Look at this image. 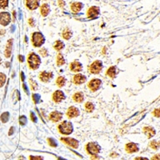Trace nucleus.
Listing matches in <instances>:
<instances>
[{"label":"nucleus","instance_id":"f257e3e1","mask_svg":"<svg viewBox=\"0 0 160 160\" xmlns=\"http://www.w3.org/2000/svg\"><path fill=\"white\" fill-rule=\"evenodd\" d=\"M27 63H28L29 67L31 70H37L41 64V59L38 54H36L34 52H31L28 54Z\"/></svg>","mask_w":160,"mask_h":160},{"label":"nucleus","instance_id":"f03ea898","mask_svg":"<svg viewBox=\"0 0 160 160\" xmlns=\"http://www.w3.org/2000/svg\"><path fill=\"white\" fill-rule=\"evenodd\" d=\"M58 129L61 134H65V135H69L74 131V127L72 123L70 122L63 121L61 122L60 124L58 126Z\"/></svg>","mask_w":160,"mask_h":160},{"label":"nucleus","instance_id":"7ed1b4c3","mask_svg":"<svg viewBox=\"0 0 160 160\" xmlns=\"http://www.w3.org/2000/svg\"><path fill=\"white\" fill-rule=\"evenodd\" d=\"M31 42L35 47H40L44 43L45 38L41 32H34L31 36Z\"/></svg>","mask_w":160,"mask_h":160},{"label":"nucleus","instance_id":"20e7f679","mask_svg":"<svg viewBox=\"0 0 160 160\" xmlns=\"http://www.w3.org/2000/svg\"><path fill=\"white\" fill-rule=\"evenodd\" d=\"M86 150L87 151V153L91 154L92 156L93 155L95 156V155H97L100 152L101 147H99L96 143H89L86 144Z\"/></svg>","mask_w":160,"mask_h":160},{"label":"nucleus","instance_id":"39448f33","mask_svg":"<svg viewBox=\"0 0 160 160\" xmlns=\"http://www.w3.org/2000/svg\"><path fill=\"white\" fill-rule=\"evenodd\" d=\"M102 70V63L100 60H95L90 64L89 67V71L94 74H98Z\"/></svg>","mask_w":160,"mask_h":160},{"label":"nucleus","instance_id":"423d86ee","mask_svg":"<svg viewBox=\"0 0 160 160\" xmlns=\"http://www.w3.org/2000/svg\"><path fill=\"white\" fill-rule=\"evenodd\" d=\"M60 140L65 144H67V145L70 146L72 148H74V149H77L79 147V141L76 140L75 138H73L62 137L60 138Z\"/></svg>","mask_w":160,"mask_h":160},{"label":"nucleus","instance_id":"0eeeda50","mask_svg":"<svg viewBox=\"0 0 160 160\" xmlns=\"http://www.w3.org/2000/svg\"><path fill=\"white\" fill-rule=\"evenodd\" d=\"M101 85H102V81L101 80L99 79H91L89 82L88 87H89L91 91L95 92L100 88Z\"/></svg>","mask_w":160,"mask_h":160},{"label":"nucleus","instance_id":"6e6552de","mask_svg":"<svg viewBox=\"0 0 160 160\" xmlns=\"http://www.w3.org/2000/svg\"><path fill=\"white\" fill-rule=\"evenodd\" d=\"M10 22V14L6 11L0 12V24L3 26H6Z\"/></svg>","mask_w":160,"mask_h":160},{"label":"nucleus","instance_id":"1a4fd4ad","mask_svg":"<svg viewBox=\"0 0 160 160\" xmlns=\"http://www.w3.org/2000/svg\"><path fill=\"white\" fill-rule=\"evenodd\" d=\"M52 99H53V101L54 102H61L63 100L65 99V95H64V93L62 91V90H58L56 91H54V94H53V95H52Z\"/></svg>","mask_w":160,"mask_h":160},{"label":"nucleus","instance_id":"9d476101","mask_svg":"<svg viewBox=\"0 0 160 160\" xmlns=\"http://www.w3.org/2000/svg\"><path fill=\"white\" fill-rule=\"evenodd\" d=\"M99 13H100V10H99V6H90L88 9L87 12H86V16L88 18H95V17H97L99 15Z\"/></svg>","mask_w":160,"mask_h":160},{"label":"nucleus","instance_id":"9b49d317","mask_svg":"<svg viewBox=\"0 0 160 160\" xmlns=\"http://www.w3.org/2000/svg\"><path fill=\"white\" fill-rule=\"evenodd\" d=\"M80 112L79 110L75 107V106H70L68 110L67 111V116L69 118H75V117H78L79 115Z\"/></svg>","mask_w":160,"mask_h":160},{"label":"nucleus","instance_id":"f8f14e48","mask_svg":"<svg viewBox=\"0 0 160 160\" xmlns=\"http://www.w3.org/2000/svg\"><path fill=\"white\" fill-rule=\"evenodd\" d=\"M70 69L72 72L78 73L83 70V65L82 63H80L79 61L75 60L70 64Z\"/></svg>","mask_w":160,"mask_h":160},{"label":"nucleus","instance_id":"ddd939ff","mask_svg":"<svg viewBox=\"0 0 160 160\" xmlns=\"http://www.w3.org/2000/svg\"><path fill=\"white\" fill-rule=\"evenodd\" d=\"M53 78V74L47 71H42L39 74V79L43 83H48Z\"/></svg>","mask_w":160,"mask_h":160},{"label":"nucleus","instance_id":"4468645a","mask_svg":"<svg viewBox=\"0 0 160 160\" xmlns=\"http://www.w3.org/2000/svg\"><path fill=\"white\" fill-rule=\"evenodd\" d=\"M86 81V77L82 74H76L73 77V83L76 85L83 84Z\"/></svg>","mask_w":160,"mask_h":160},{"label":"nucleus","instance_id":"2eb2a0df","mask_svg":"<svg viewBox=\"0 0 160 160\" xmlns=\"http://www.w3.org/2000/svg\"><path fill=\"white\" fill-rule=\"evenodd\" d=\"M125 150L129 154L135 153V152L138 151V147L137 146V144L134 143H129L126 144Z\"/></svg>","mask_w":160,"mask_h":160},{"label":"nucleus","instance_id":"dca6fc26","mask_svg":"<svg viewBox=\"0 0 160 160\" xmlns=\"http://www.w3.org/2000/svg\"><path fill=\"white\" fill-rule=\"evenodd\" d=\"M49 118H50L53 122H57L60 121L61 119L63 118V114L60 113L59 111H52L51 114L49 115Z\"/></svg>","mask_w":160,"mask_h":160},{"label":"nucleus","instance_id":"f3484780","mask_svg":"<svg viewBox=\"0 0 160 160\" xmlns=\"http://www.w3.org/2000/svg\"><path fill=\"white\" fill-rule=\"evenodd\" d=\"M12 47H13V39L10 38L7 41L6 43V49L4 51V54H5V57L10 58L11 55V51H12Z\"/></svg>","mask_w":160,"mask_h":160},{"label":"nucleus","instance_id":"a211bd4d","mask_svg":"<svg viewBox=\"0 0 160 160\" xmlns=\"http://www.w3.org/2000/svg\"><path fill=\"white\" fill-rule=\"evenodd\" d=\"M83 5L82 3H72L70 4V10L73 13H79L81 11V10L83 9Z\"/></svg>","mask_w":160,"mask_h":160},{"label":"nucleus","instance_id":"6ab92c4d","mask_svg":"<svg viewBox=\"0 0 160 160\" xmlns=\"http://www.w3.org/2000/svg\"><path fill=\"white\" fill-rule=\"evenodd\" d=\"M143 132L146 134L147 138H152L155 134V130L152 127H144L143 128Z\"/></svg>","mask_w":160,"mask_h":160},{"label":"nucleus","instance_id":"aec40b11","mask_svg":"<svg viewBox=\"0 0 160 160\" xmlns=\"http://www.w3.org/2000/svg\"><path fill=\"white\" fill-rule=\"evenodd\" d=\"M26 7L31 10H36L39 6V2L38 1H35V0H30V1H26Z\"/></svg>","mask_w":160,"mask_h":160},{"label":"nucleus","instance_id":"412c9836","mask_svg":"<svg viewBox=\"0 0 160 160\" xmlns=\"http://www.w3.org/2000/svg\"><path fill=\"white\" fill-rule=\"evenodd\" d=\"M51 11L50 10V6L47 3H43L41 6H40V14L42 17H47L49 15V13Z\"/></svg>","mask_w":160,"mask_h":160},{"label":"nucleus","instance_id":"4be33fe9","mask_svg":"<svg viewBox=\"0 0 160 160\" xmlns=\"http://www.w3.org/2000/svg\"><path fill=\"white\" fill-rule=\"evenodd\" d=\"M72 99L74 102L80 103V102H83V100H84V95L83 92L74 93L72 96Z\"/></svg>","mask_w":160,"mask_h":160},{"label":"nucleus","instance_id":"5701e85b","mask_svg":"<svg viewBox=\"0 0 160 160\" xmlns=\"http://www.w3.org/2000/svg\"><path fill=\"white\" fill-rule=\"evenodd\" d=\"M116 74H117L116 67H111L108 70H106V75L110 77L111 79H115Z\"/></svg>","mask_w":160,"mask_h":160},{"label":"nucleus","instance_id":"b1692460","mask_svg":"<svg viewBox=\"0 0 160 160\" xmlns=\"http://www.w3.org/2000/svg\"><path fill=\"white\" fill-rule=\"evenodd\" d=\"M53 47H54V49H55L57 51H60L61 50L63 49L64 47H65V45H64L63 42L62 41H60V40H57V41L54 42V44Z\"/></svg>","mask_w":160,"mask_h":160},{"label":"nucleus","instance_id":"393cba45","mask_svg":"<svg viewBox=\"0 0 160 160\" xmlns=\"http://www.w3.org/2000/svg\"><path fill=\"white\" fill-rule=\"evenodd\" d=\"M72 36V31L69 28H66L63 31V37L66 40H69Z\"/></svg>","mask_w":160,"mask_h":160},{"label":"nucleus","instance_id":"a878e982","mask_svg":"<svg viewBox=\"0 0 160 160\" xmlns=\"http://www.w3.org/2000/svg\"><path fill=\"white\" fill-rule=\"evenodd\" d=\"M66 79L63 76H58L56 79V84L58 87H63L66 84Z\"/></svg>","mask_w":160,"mask_h":160},{"label":"nucleus","instance_id":"bb28decb","mask_svg":"<svg viewBox=\"0 0 160 160\" xmlns=\"http://www.w3.org/2000/svg\"><path fill=\"white\" fill-rule=\"evenodd\" d=\"M149 146H150V148L153 149V150H158L160 147V142L159 141L152 140L151 142H150Z\"/></svg>","mask_w":160,"mask_h":160},{"label":"nucleus","instance_id":"cd10ccee","mask_svg":"<svg viewBox=\"0 0 160 160\" xmlns=\"http://www.w3.org/2000/svg\"><path fill=\"white\" fill-rule=\"evenodd\" d=\"M56 62H57V65L58 67H61L65 64V59H64V57L63 56L62 54H58L57 58H56Z\"/></svg>","mask_w":160,"mask_h":160},{"label":"nucleus","instance_id":"c85d7f7f","mask_svg":"<svg viewBox=\"0 0 160 160\" xmlns=\"http://www.w3.org/2000/svg\"><path fill=\"white\" fill-rule=\"evenodd\" d=\"M85 110L86 112L88 113H91V112L95 110V105L93 104L92 102H87L85 103Z\"/></svg>","mask_w":160,"mask_h":160},{"label":"nucleus","instance_id":"c756f323","mask_svg":"<svg viewBox=\"0 0 160 160\" xmlns=\"http://www.w3.org/2000/svg\"><path fill=\"white\" fill-rule=\"evenodd\" d=\"M38 53L40 54V55H41L42 57H47V56L48 55L47 49V48H45V47H42V49H40V50H39Z\"/></svg>","mask_w":160,"mask_h":160},{"label":"nucleus","instance_id":"7c9ffc66","mask_svg":"<svg viewBox=\"0 0 160 160\" xmlns=\"http://www.w3.org/2000/svg\"><path fill=\"white\" fill-rule=\"evenodd\" d=\"M6 77L5 75V74L0 73V87H2L4 85V83L6 82Z\"/></svg>","mask_w":160,"mask_h":160},{"label":"nucleus","instance_id":"2f4dec72","mask_svg":"<svg viewBox=\"0 0 160 160\" xmlns=\"http://www.w3.org/2000/svg\"><path fill=\"white\" fill-rule=\"evenodd\" d=\"M30 86H31V89L33 90H36L38 89V84H37V83L35 81L32 79H30Z\"/></svg>","mask_w":160,"mask_h":160},{"label":"nucleus","instance_id":"473e14b6","mask_svg":"<svg viewBox=\"0 0 160 160\" xmlns=\"http://www.w3.org/2000/svg\"><path fill=\"white\" fill-rule=\"evenodd\" d=\"M8 1L7 0H0V9H4L8 6Z\"/></svg>","mask_w":160,"mask_h":160},{"label":"nucleus","instance_id":"72a5a7b5","mask_svg":"<svg viewBox=\"0 0 160 160\" xmlns=\"http://www.w3.org/2000/svg\"><path fill=\"white\" fill-rule=\"evenodd\" d=\"M153 115L154 117L156 118H159L160 117V108H157L155 110H154Z\"/></svg>","mask_w":160,"mask_h":160},{"label":"nucleus","instance_id":"f704fd0d","mask_svg":"<svg viewBox=\"0 0 160 160\" xmlns=\"http://www.w3.org/2000/svg\"><path fill=\"white\" fill-rule=\"evenodd\" d=\"M30 160H43L41 156H30Z\"/></svg>","mask_w":160,"mask_h":160},{"label":"nucleus","instance_id":"c9c22d12","mask_svg":"<svg viewBox=\"0 0 160 160\" xmlns=\"http://www.w3.org/2000/svg\"><path fill=\"white\" fill-rule=\"evenodd\" d=\"M28 23L31 26H35V20L33 18H30L28 19Z\"/></svg>","mask_w":160,"mask_h":160},{"label":"nucleus","instance_id":"e433bc0d","mask_svg":"<svg viewBox=\"0 0 160 160\" xmlns=\"http://www.w3.org/2000/svg\"><path fill=\"white\" fill-rule=\"evenodd\" d=\"M151 160H160V154H154L152 158H151Z\"/></svg>","mask_w":160,"mask_h":160},{"label":"nucleus","instance_id":"4c0bfd02","mask_svg":"<svg viewBox=\"0 0 160 160\" xmlns=\"http://www.w3.org/2000/svg\"><path fill=\"white\" fill-rule=\"evenodd\" d=\"M134 160H149L147 158H143V157H137V158H135Z\"/></svg>","mask_w":160,"mask_h":160},{"label":"nucleus","instance_id":"58836bf2","mask_svg":"<svg viewBox=\"0 0 160 160\" xmlns=\"http://www.w3.org/2000/svg\"><path fill=\"white\" fill-rule=\"evenodd\" d=\"M58 3H59V6H60L61 7H63V6L65 5V3H64L63 1H58Z\"/></svg>","mask_w":160,"mask_h":160},{"label":"nucleus","instance_id":"ea45409f","mask_svg":"<svg viewBox=\"0 0 160 160\" xmlns=\"http://www.w3.org/2000/svg\"><path fill=\"white\" fill-rule=\"evenodd\" d=\"M5 30H2V31H0V35H4L5 34Z\"/></svg>","mask_w":160,"mask_h":160},{"label":"nucleus","instance_id":"a19ab883","mask_svg":"<svg viewBox=\"0 0 160 160\" xmlns=\"http://www.w3.org/2000/svg\"><path fill=\"white\" fill-rule=\"evenodd\" d=\"M19 60L20 62H23V57H22L21 55H19Z\"/></svg>","mask_w":160,"mask_h":160},{"label":"nucleus","instance_id":"79ce46f5","mask_svg":"<svg viewBox=\"0 0 160 160\" xmlns=\"http://www.w3.org/2000/svg\"><path fill=\"white\" fill-rule=\"evenodd\" d=\"M2 63V59H1V58H0V65Z\"/></svg>","mask_w":160,"mask_h":160}]
</instances>
